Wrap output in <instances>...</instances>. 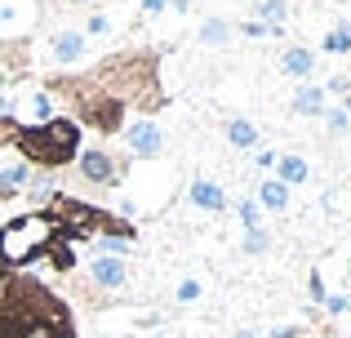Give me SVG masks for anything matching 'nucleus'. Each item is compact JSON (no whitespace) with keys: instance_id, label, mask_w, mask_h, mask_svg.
Segmentation results:
<instances>
[{"instance_id":"8","label":"nucleus","mask_w":351,"mask_h":338,"mask_svg":"<svg viewBox=\"0 0 351 338\" xmlns=\"http://www.w3.org/2000/svg\"><path fill=\"white\" fill-rule=\"evenodd\" d=\"M89 53V45H85V32H53V40H49V58L58 62V67H71V62H80Z\"/></svg>"},{"instance_id":"18","label":"nucleus","mask_w":351,"mask_h":338,"mask_svg":"<svg viewBox=\"0 0 351 338\" xmlns=\"http://www.w3.org/2000/svg\"><path fill=\"white\" fill-rule=\"evenodd\" d=\"M45 258H49L53 271H71L76 267V250H71V241H62V236H53V245L45 250Z\"/></svg>"},{"instance_id":"31","label":"nucleus","mask_w":351,"mask_h":338,"mask_svg":"<svg viewBox=\"0 0 351 338\" xmlns=\"http://www.w3.org/2000/svg\"><path fill=\"white\" fill-rule=\"evenodd\" d=\"M298 334H302V330H298V325H285V330H276L271 338H298Z\"/></svg>"},{"instance_id":"22","label":"nucleus","mask_w":351,"mask_h":338,"mask_svg":"<svg viewBox=\"0 0 351 338\" xmlns=\"http://www.w3.org/2000/svg\"><path fill=\"white\" fill-rule=\"evenodd\" d=\"M325 125H329L334 138H343V134L351 130V112H347V107H325Z\"/></svg>"},{"instance_id":"4","label":"nucleus","mask_w":351,"mask_h":338,"mask_svg":"<svg viewBox=\"0 0 351 338\" xmlns=\"http://www.w3.org/2000/svg\"><path fill=\"white\" fill-rule=\"evenodd\" d=\"M53 227L49 218L40 214H18L9 223H0V271H23L32 267L36 258H45V250L53 245Z\"/></svg>"},{"instance_id":"6","label":"nucleus","mask_w":351,"mask_h":338,"mask_svg":"<svg viewBox=\"0 0 351 338\" xmlns=\"http://www.w3.org/2000/svg\"><path fill=\"white\" fill-rule=\"evenodd\" d=\"M120 134H125V147H129V156H134V160H160L165 156V134H160V125H156L152 116L129 121Z\"/></svg>"},{"instance_id":"34","label":"nucleus","mask_w":351,"mask_h":338,"mask_svg":"<svg viewBox=\"0 0 351 338\" xmlns=\"http://www.w3.org/2000/svg\"><path fill=\"white\" fill-rule=\"evenodd\" d=\"M347 280H351V263H347Z\"/></svg>"},{"instance_id":"13","label":"nucleus","mask_w":351,"mask_h":338,"mask_svg":"<svg viewBox=\"0 0 351 338\" xmlns=\"http://www.w3.org/2000/svg\"><path fill=\"white\" fill-rule=\"evenodd\" d=\"M258 209H271V214H285L289 209V187L276 178H263L258 182Z\"/></svg>"},{"instance_id":"30","label":"nucleus","mask_w":351,"mask_h":338,"mask_svg":"<svg viewBox=\"0 0 351 338\" xmlns=\"http://www.w3.org/2000/svg\"><path fill=\"white\" fill-rule=\"evenodd\" d=\"M169 9V0H143V14H165Z\"/></svg>"},{"instance_id":"21","label":"nucleus","mask_w":351,"mask_h":338,"mask_svg":"<svg viewBox=\"0 0 351 338\" xmlns=\"http://www.w3.org/2000/svg\"><path fill=\"white\" fill-rule=\"evenodd\" d=\"M271 250V236H267V227H258V232H245V241H240V254L245 258H258V254Z\"/></svg>"},{"instance_id":"15","label":"nucleus","mask_w":351,"mask_h":338,"mask_svg":"<svg viewBox=\"0 0 351 338\" xmlns=\"http://www.w3.org/2000/svg\"><path fill=\"white\" fill-rule=\"evenodd\" d=\"M32 178H36V169L23 165V160H18V165H5L0 169V196H18L23 187H32Z\"/></svg>"},{"instance_id":"7","label":"nucleus","mask_w":351,"mask_h":338,"mask_svg":"<svg viewBox=\"0 0 351 338\" xmlns=\"http://www.w3.org/2000/svg\"><path fill=\"white\" fill-rule=\"evenodd\" d=\"M276 67L302 85V80H311V71H316V49H311V45H285L280 58H276Z\"/></svg>"},{"instance_id":"24","label":"nucleus","mask_w":351,"mask_h":338,"mask_svg":"<svg viewBox=\"0 0 351 338\" xmlns=\"http://www.w3.org/2000/svg\"><path fill=\"white\" fill-rule=\"evenodd\" d=\"M32 112H36V121H32V125H40V121H49V116H53V98L45 94V89L32 98Z\"/></svg>"},{"instance_id":"9","label":"nucleus","mask_w":351,"mask_h":338,"mask_svg":"<svg viewBox=\"0 0 351 338\" xmlns=\"http://www.w3.org/2000/svg\"><path fill=\"white\" fill-rule=\"evenodd\" d=\"M89 280H94L98 289H125V280H129V267H125V258H112V254H98V258L89 263Z\"/></svg>"},{"instance_id":"23","label":"nucleus","mask_w":351,"mask_h":338,"mask_svg":"<svg viewBox=\"0 0 351 338\" xmlns=\"http://www.w3.org/2000/svg\"><path fill=\"white\" fill-rule=\"evenodd\" d=\"M240 227H245V232H258V227H263V209H258V200H240Z\"/></svg>"},{"instance_id":"26","label":"nucleus","mask_w":351,"mask_h":338,"mask_svg":"<svg viewBox=\"0 0 351 338\" xmlns=\"http://www.w3.org/2000/svg\"><path fill=\"white\" fill-rule=\"evenodd\" d=\"M85 32L89 36H107V32H112V18H107V14H89L85 18Z\"/></svg>"},{"instance_id":"28","label":"nucleus","mask_w":351,"mask_h":338,"mask_svg":"<svg viewBox=\"0 0 351 338\" xmlns=\"http://www.w3.org/2000/svg\"><path fill=\"white\" fill-rule=\"evenodd\" d=\"M347 307H351V294H334V298H325V312H329V316L347 312Z\"/></svg>"},{"instance_id":"33","label":"nucleus","mask_w":351,"mask_h":338,"mask_svg":"<svg viewBox=\"0 0 351 338\" xmlns=\"http://www.w3.org/2000/svg\"><path fill=\"white\" fill-rule=\"evenodd\" d=\"M71 5H94V0H71Z\"/></svg>"},{"instance_id":"11","label":"nucleus","mask_w":351,"mask_h":338,"mask_svg":"<svg viewBox=\"0 0 351 338\" xmlns=\"http://www.w3.org/2000/svg\"><path fill=\"white\" fill-rule=\"evenodd\" d=\"M289 107H293V116H325V85H311V80H302V85L293 89Z\"/></svg>"},{"instance_id":"3","label":"nucleus","mask_w":351,"mask_h":338,"mask_svg":"<svg viewBox=\"0 0 351 338\" xmlns=\"http://www.w3.org/2000/svg\"><path fill=\"white\" fill-rule=\"evenodd\" d=\"M14 147L23 152V165L53 173L80 156V125L71 116H49L40 125H18Z\"/></svg>"},{"instance_id":"2","label":"nucleus","mask_w":351,"mask_h":338,"mask_svg":"<svg viewBox=\"0 0 351 338\" xmlns=\"http://www.w3.org/2000/svg\"><path fill=\"white\" fill-rule=\"evenodd\" d=\"M85 80L94 89H103L112 103H120L129 112H160L165 107V89H160V58L147 49L138 53H112V58H103L94 71H85Z\"/></svg>"},{"instance_id":"10","label":"nucleus","mask_w":351,"mask_h":338,"mask_svg":"<svg viewBox=\"0 0 351 338\" xmlns=\"http://www.w3.org/2000/svg\"><path fill=\"white\" fill-rule=\"evenodd\" d=\"M187 196H191V205H196V209H209V214H223V209H227V191L218 187L214 178H191Z\"/></svg>"},{"instance_id":"20","label":"nucleus","mask_w":351,"mask_h":338,"mask_svg":"<svg viewBox=\"0 0 351 338\" xmlns=\"http://www.w3.org/2000/svg\"><path fill=\"white\" fill-rule=\"evenodd\" d=\"M200 298H205V280H196V276L178 280V289H173V303L191 307V303H200Z\"/></svg>"},{"instance_id":"14","label":"nucleus","mask_w":351,"mask_h":338,"mask_svg":"<svg viewBox=\"0 0 351 338\" xmlns=\"http://www.w3.org/2000/svg\"><path fill=\"white\" fill-rule=\"evenodd\" d=\"M232 36H236V27L227 18H205L200 23V45L205 49H223V45H232Z\"/></svg>"},{"instance_id":"19","label":"nucleus","mask_w":351,"mask_h":338,"mask_svg":"<svg viewBox=\"0 0 351 338\" xmlns=\"http://www.w3.org/2000/svg\"><path fill=\"white\" fill-rule=\"evenodd\" d=\"M320 49L325 53H351V23H334L325 32V40H320Z\"/></svg>"},{"instance_id":"12","label":"nucleus","mask_w":351,"mask_h":338,"mask_svg":"<svg viewBox=\"0 0 351 338\" xmlns=\"http://www.w3.org/2000/svg\"><path fill=\"white\" fill-rule=\"evenodd\" d=\"M276 182H285V187H302V182H311V165L298 156V152H285V156L276 160Z\"/></svg>"},{"instance_id":"17","label":"nucleus","mask_w":351,"mask_h":338,"mask_svg":"<svg viewBox=\"0 0 351 338\" xmlns=\"http://www.w3.org/2000/svg\"><path fill=\"white\" fill-rule=\"evenodd\" d=\"M254 23H263L267 27V32H280V27H285V18H289V5H285V0H258V5H254Z\"/></svg>"},{"instance_id":"27","label":"nucleus","mask_w":351,"mask_h":338,"mask_svg":"<svg viewBox=\"0 0 351 338\" xmlns=\"http://www.w3.org/2000/svg\"><path fill=\"white\" fill-rule=\"evenodd\" d=\"M14 134H18V116L0 121V147H14Z\"/></svg>"},{"instance_id":"5","label":"nucleus","mask_w":351,"mask_h":338,"mask_svg":"<svg viewBox=\"0 0 351 338\" xmlns=\"http://www.w3.org/2000/svg\"><path fill=\"white\" fill-rule=\"evenodd\" d=\"M76 169H80V178L94 182V187H120V178H125V165H120L116 152H107V147H80Z\"/></svg>"},{"instance_id":"1","label":"nucleus","mask_w":351,"mask_h":338,"mask_svg":"<svg viewBox=\"0 0 351 338\" xmlns=\"http://www.w3.org/2000/svg\"><path fill=\"white\" fill-rule=\"evenodd\" d=\"M0 338H76V316L32 271H0Z\"/></svg>"},{"instance_id":"16","label":"nucleus","mask_w":351,"mask_h":338,"mask_svg":"<svg viewBox=\"0 0 351 338\" xmlns=\"http://www.w3.org/2000/svg\"><path fill=\"white\" fill-rule=\"evenodd\" d=\"M223 134H227V143H232V147H258V125L254 121H245V116H232V121L223 125Z\"/></svg>"},{"instance_id":"32","label":"nucleus","mask_w":351,"mask_h":338,"mask_svg":"<svg viewBox=\"0 0 351 338\" xmlns=\"http://www.w3.org/2000/svg\"><path fill=\"white\" fill-rule=\"evenodd\" d=\"M232 338H258V334H254V330H236Z\"/></svg>"},{"instance_id":"29","label":"nucleus","mask_w":351,"mask_h":338,"mask_svg":"<svg viewBox=\"0 0 351 338\" xmlns=\"http://www.w3.org/2000/svg\"><path fill=\"white\" fill-rule=\"evenodd\" d=\"M240 32H245V36H271L263 23H254V18H249V23H240Z\"/></svg>"},{"instance_id":"25","label":"nucleus","mask_w":351,"mask_h":338,"mask_svg":"<svg viewBox=\"0 0 351 338\" xmlns=\"http://www.w3.org/2000/svg\"><path fill=\"white\" fill-rule=\"evenodd\" d=\"M307 294H311V303H316V307H325V276H320V271L316 267H311V280H307Z\"/></svg>"}]
</instances>
